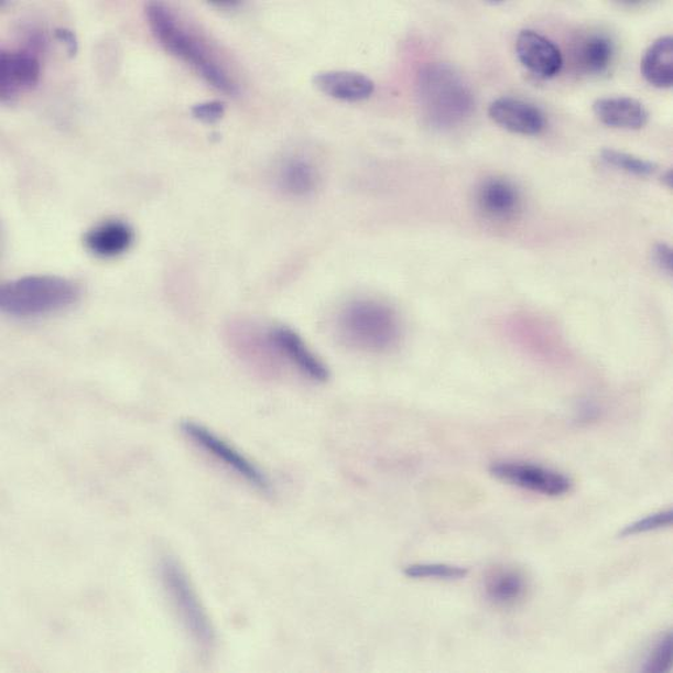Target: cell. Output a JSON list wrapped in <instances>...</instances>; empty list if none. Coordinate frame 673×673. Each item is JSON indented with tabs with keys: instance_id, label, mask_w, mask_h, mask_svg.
<instances>
[{
	"instance_id": "cell-18",
	"label": "cell",
	"mask_w": 673,
	"mask_h": 673,
	"mask_svg": "<svg viewBox=\"0 0 673 673\" xmlns=\"http://www.w3.org/2000/svg\"><path fill=\"white\" fill-rule=\"evenodd\" d=\"M642 74L658 88L673 86V39L663 36L650 45L642 59Z\"/></svg>"
},
{
	"instance_id": "cell-14",
	"label": "cell",
	"mask_w": 673,
	"mask_h": 673,
	"mask_svg": "<svg viewBox=\"0 0 673 673\" xmlns=\"http://www.w3.org/2000/svg\"><path fill=\"white\" fill-rule=\"evenodd\" d=\"M133 227L127 221L109 219L95 226L85 236V246L100 259H116L129 251L134 245Z\"/></svg>"
},
{
	"instance_id": "cell-22",
	"label": "cell",
	"mask_w": 673,
	"mask_h": 673,
	"mask_svg": "<svg viewBox=\"0 0 673 673\" xmlns=\"http://www.w3.org/2000/svg\"><path fill=\"white\" fill-rule=\"evenodd\" d=\"M672 510L652 513V515L637 520V522L627 525L626 529L620 532V538H631L637 536V534L669 529L672 524Z\"/></svg>"
},
{
	"instance_id": "cell-2",
	"label": "cell",
	"mask_w": 673,
	"mask_h": 673,
	"mask_svg": "<svg viewBox=\"0 0 673 673\" xmlns=\"http://www.w3.org/2000/svg\"><path fill=\"white\" fill-rule=\"evenodd\" d=\"M337 335L349 348L371 354L391 351L402 338L401 318L391 305L375 300H357L337 316Z\"/></svg>"
},
{
	"instance_id": "cell-19",
	"label": "cell",
	"mask_w": 673,
	"mask_h": 673,
	"mask_svg": "<svg viewBox=\"0 0 673 673\" xmlns=\"http://www.w3.org/2000/svg\"><path fill=\"white\" fill-rule=\"evenodd\" d=\"M317 173L307 161L290 159L284 162L280 171V185L282 189L296 197L308 196L315 191Z\"/></svg>"
},
{
	"instance_id": "cell-1",
	"label": "cell",
	"mask_w": 673,
	"mask_h": 673,
	"mask_svg": "<svg viewBox=\"0 0 673 673\" xmlns=\"http://www.w3.org/2000/svg\"><path fill=\"white\" fill-rule=\"evenodd\" d=\"M145 18L152 34L166 52L192 66L203 78L219 91L235 95L238 85L226 67L220 64L209 46L194 34L170 7L162 3L145 6Z\"/></svg>"
},
{
	"instance_id": "cell-24",
	"label": "cell",
	"mask_w": 673,
	"mask_h": 673,
	"mask_svg": "<svg viewBox=\"0 0 673 673\" xmlns=\"http://www.w3.org/2000/svg\"><path fill=\"white\" fill-rule=\"evenodd\" d=\"M225 112V104L218 100L200 102L192 108V115L206 123L218 122L224 118Z\"/></svg>"
},
{
	"instance_id": "cell-27",
	"label": "cell",
	"mask_w": 673,
	"mask_h": 673,
	"mask_svg": "<svg viewBox=\"0 0 673 673\" xmlns=\"http://www.w3.org/2000/svg\"><path fill=\"white\" fill-rule=\"evenodd\" d=\"M214 6L219 7V9H234V7L239 6V2H231V0H220V2H213Z\"/></svg>"
},
{
	"instance_id": "cell-11",
	"label": "cell",
	"mask_w": 673,
	"mask_h": 673,
	"mask_svg": "<svg viewBox=\"0 0 673 673\" xmlns=\"http://www.w3.org/2000/svg\"><path fill=\"white\" fill-rule=\"evenodd\" d=\"M489 116L499 127L515 134L538 135L546 127L543 110L515 97H499L492 101Z\"/></svg>"
},
{
	"instance_id": "cell-16",
	"label": "cell",
	"mask_w": 673,
	"mask_h": 673,
	"mask_svg": "<svg viewBox=\"0 0 673 673\" xmlns=\"http://www.w3.org/2000/svg\"><path fill=\"white\" fill-rule=\"evenodd\" d=\"M314 82L322 93L343 101H362L375 91L369 76L354 72H325L317 74Z\"/></svg>"
},
{
	"instance_id": "cell-12",
	"label": "cell",
	"mask_w": 673,
	"mask_h": 673,
	"mask_svg": "<svg viewBox=\"0 0 673 673\" xmlns=\"http://www.w3.org/2000/svg\"><path fill=\"white\" fill-rule=\"evenodd\" d=\"M616 46L609 34L593 31L580 34L572 47L573 65L580 74L600 76L614 65Z\"/></svg>"
},
{
	"instance_id": "cell-6",
	"label": "cell",
	"mask_w": 673,
	"mask_h": 673,
	"mask_svg": "<svg viewBox=\"0 0 673 673\" xmlns=\"http://www.w3.org/2000/svg\"><path fill=\"white\" fill-rule=\"evenodd\" d=\"M490 474L497 480L520 489L538 492V495L558 498L573 490L571 477L544 465L502 460L491 464Z\"/></svg>"
},
{
	"instance_id": "cell-5",
	"label": "cell",
	"mask_w": 673,
	"mask_h": 673,
	"mask_svg": "<svg viewBox=\"0 0 673 673\" xmlns=\"http://www.w3.org/2000/svg\"><path fill=\"white\" fill-rule=\"evenodd\" d=\"M159 571L165 593L169 594L187 633L200 649L210 650L215 641L213 623L184 567L176 558L164 556Z\"/></svg>"
},
{
	"instance_id": "cell-7",
	"label": "cell",
	"mask_w": 673,
	"mask_h": 673,
	"mask_svg": "<svg viewBox=\"0 0 673 673\" xmlns=\"http://www.w3.org/2000/svg\"><path fill=\"white\" fill-rule=\"evenodd\" d=\"M182 428L187 438L196 444V446L206 451L207 454L215 457L221 464H225L236 475L245 478L249 485L265 492L272 490V484H270L268 476L252 460H249L246 455H242L239 449H236L232 444L220 438L210 428L193 421L184 422Z\"/></svg>"
},
{
	"instance_id": "cell-23",
	"label": "cell",
	"mask_w": 673,
	"mask_h": 673,
	"mask_svg": "<svg viewBox=\"0 0 673 673\" xmlns=\"http://www.w3.org/2000/svg\"><path fill=\"white\" fill-rule=\"evenodd\" d=\"M672 634L669 633L651 650L647 662H644L643 671L654 673L670 671L672 665Z\"/></svg>"
},
{
	"instance_id": "cell-15",
	"label": "cell",
	"mask_w": 673,
	"mask_h": 673,
	"mask_svg": "<svg viewBox=\"0 0 673 673\" xmlns=\"http://www.w3.org/2000/svg\"><path fill=\"white\" fill-rule=\"evenodd\" d=\"M593 108L598 120L609 128L640 130L650 120L648 108L633 97H603L595 101Z\"/></svg>"
},
{
	"instance_id": "cell-3",
	"label": "cell",
	"mask_w": 673,
	"mask_h": 673,
	"mask_svg": "<svg viewBox=\"0 0 673 673\" xmlns=\"http://www.w3.org/2000/svg\"><path fill=\"white\" fill-rule=\"evenodd\" d=\"M417 87L422 112L435 128L459 127L474 112V93L463 76L449 65L430 64L423 67Z\"/></svg>"
},
{
	"instance_id": "cell-17",
	"label": "cell",
	"mask_w": 673,
	"mask_h": 673,
	"mask_svg": "<svg viewBox=\"0 0 673 673\" xmlns=\"http://www.w3.org/2000/svg\"><path fill=\"white\" fill-rule=\"evenodd\" d=\"M527 588L524 575L512 567L496 568L485 582L489 600L504 608L518 606L525 598Z\"/></svg>"
},
{
	"instance_id": "cell-28",
	"label": "cell",
	"mask_w": 673,
	"mask_h": 673,
	"mask_svg": "<svg viewBox=\"0 0 673 673\" xmlns=\"http://www.w3.org/2000/svg\"><path fill=\"white\" fill-rule=\"evenodd\" d=\"M663 183L667 185L669 187H672V171L671 170L665 172V175L663 176Z\"/></svg>"
},
{
	"instance_id": "cell-9",
	"label": "cell",
	"mask_w": 673,
	"mask_h": 673,
	"mask_svg": "<svg viewBox=\"0 0 673 673\" xmlns=\"http://www.w3.org/2000/svg\"><path fill=\"white\" fill-rule=\"evenodd\" d=\"M268 343L279 356L311 380L324 383L329 379L328 367L316 356L304 339L287 326H273Z\"/></svg>"
},
{
	"instance_id": "cell-20",
	"label": "cell",
	"mask_w": 673,
	"mask_h": 673,
	"mask_svg": "<svg viewBox=\"0 0 673 673\" xmlns=\"http://www.w3.org/2000/svg\"><path fill=\"white\" fill-rule=\"evenodd\" d=\"M601 159L608 165H612L615 169L631 173V175L636 176L654 175L658 170V165L654 162L614 149H604L601 151Z\"/></svg>"
},
{
	"instance_id": "cell-4",
	"label": "cell",
	"mask_w": 673,
	"mask_h": 673,
	"mask_svg": "<svg viewBox=\"0 0 673 673\" xmlns=\"http://www.w3.org/2000/svg\"><path fill=\"white\" fill-rule=\"evenodd\" d=\"M82 297V287L58 275H26L7 282L0 290V308L7 316L36 318L73 307Z\"/></svg>"
},
{
	"instance_id": "cell-10",
	"label": "cell",
	"mask_w": 673,
	"mask_h": 673,
	"mask_svg": "<svg viewBox=\"0 0 673 673\" xmlns=\"http://www.w3.org/2000/svg\"><path fill=\"white\" fill-rule=\"evenodd\" d=\"M515 48L520 64L539 78L551 79L560 74L564 66L560 47L538 32L531 30L520 32Z\"/></svg>"
},
{
	"instance_id": "cell-8",
	"label": "cell",
	"mask_w": 673,
	"mask_h": 673,
	"mask_svg": "<svg viewBox=\"0 0 673 673\" xmlns=\"http://www.w3.org/2000/svg\"><path fill=\"white\" fill-rule=\"evenodd\" d=\"M41 62L32 47L0 53V96L4 102H13L22 94L39 85Z\"/></svg>"
},
{
	"instance_id": "cell-21",
	"label": "cell",
	"mask_w": 673,
	"mask_h": 673,
	"mask_svg": "<svg viewBox=\"0 0 673 673\" xmlns=\"http://www.w3.org/2000/svg\"><path fill=\"white\" fill-rule=\"evenodd\" d=\"M411 579L459 580L468 575L467 568L446 564H414L405 567Z\"/></svg>"
},
{
	"instance_id": "cell-26",
	"label": "cell",
	"mask_w": 673,
	"mask_h": 673,
	"mask_svg": "<svg viewBox=\"0 0 673 673\" xmlns=\"http://www.w3.org/2000/svg\"><path fill=\"white\" fill-rule=\"evenodd\" d=\"M55 36H57L61 43L67 46V51L70 53L72 57L78 53V40H76L74 32L66 30V28H58V30L55 31Z\"/></svg>"
},
{
	"instance_id": "cell-13",
	"label": "cell",
	"mask_w": 673,
	"mask_h": 673,
	"mask_svg": "<svg viewBox=\"0 0 673 673\" xmlns=\"http://www.w3.org/2000/svg\"><path fill=\"white\" fill-rule=\"evenodd\" d=\"M477 205L492 220H510L517 217L522 207V196L510 180L491 177L478 187Z\"/></svg>"
},
{
	"instance_id": "cell-25",
	"label": "cell",
	"mask_w": 673,
	"mask_h": 673,
	"mask_svg": "<svg viewBox=\"0 0 673 673\" xmlns=\"http://www.w3.org/2000/svg\"><path fill=\"white\" fill-rule=\"evenodd\" d=\"M654 261L664 273L670 275L673 267V253L671 247L667 245H658L654 248Z\"/></svg>"
}]
</instances>
